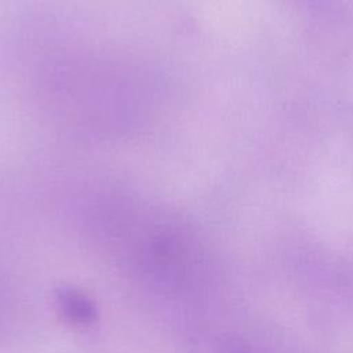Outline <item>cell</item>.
<instances>
[{"instance_id":"1","label":"cell","mask_w":353,"mask_h":353,"mask_svg":"<svg viewBox=\"0 0 353 353\" xmlns=\"http://www.w3.org/2000/svg\"><path fill=\"white\" fill-rule=\"evenodd\" d=\"M32 94L52 124L84 139L116 141L149 127L168 98L165 77L131 54L66 48L36 66Z\"/></svg>"},{"instance_id":"2","label":"cell","mask_w":353,"mask_h":353,"mask_svg":"<svg viewBox=\"0 0 353 353\" xmlns=\"http://www.w3.org/2000/svg\"><path fill=\"white\" fill-rule=\"evenodd\" d=\"M52 301L59 316L72 325H91L98 319V307L94 299L79 287L57 285L52 291Z\"/></svg>"},{"instance_id":"3","label":"cell","mask_w":353,"mask_h":353,"mask_svg":"<svg viewBox=\"0 0 353 353\" xmlns=\"http://www.w3.org/2000/svg\"><path fill=\"white\" fill-rule=\"evenodd\" d=\"M197 353H256L250 346L234 339H216L205 343L199 349Z\"/></svg>"}]
</instances>
